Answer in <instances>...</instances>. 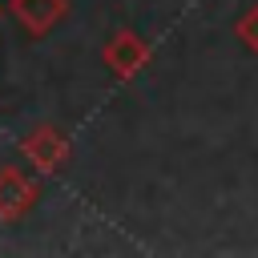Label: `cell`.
Instances as JSON below:
<instances>
[{
	"mask_svg": "<svg viewBox=\"0 0 258 258\" xmlns=\"http://www.w3.org/2000/svg\"><path fill=\"white\" fill-rule=\"evenodd\" d=\"M20 153H24L40 173H56V169L69 161L73 141H69V133L56 129V125H36V129L20 141Z\"/></svg>",
	"mask_w": 258,
	"mask_h": 258,
	"instance_id": "2",
	"label": "cell"
},
{
	"mask_svg": "<svg viewBox=\"0 0 258 258\" xmlns=\"http://www.w3.org/2000/svg\"><path fill=\"white\" fill-rule=\"evenodd\" d=\"M8 12L28 36H48V28L64 20L69 0H8Z\"/></svg>",
	"mask_w": 258,
	"mask_h": 258,
	"instance_id": "4",
	"label": "cell"
},
{
	"mask_svg": "<svg viewBox=\"0 0 258 258\" xmlns=\"http://www.w3.org/2000/svg\"><path fill=\"white\" fill-rule=\"evenodd\" d=\"M36 198H40V185L28 173H20L16 165H0V222L4 226L20 222L36 206Z\"/></svg>",
	"mask_w": 258,
	"mask_h": 258,
	"instance_id": "3",
	"label": "cell"
},
{
	"mask_svg": "<svg viewBox=\"0 0 258 258\" xmlns=\"http://www.w3.org/2000/svg\"><path fill=\"white\" fill-rule=\"evenodd\" d=\"M149 44H145V36H137L133 28H117L109 40H105V48H101V60H105V69L117 77V81H133L145 64H149Z\"/></svg>",
	"mask_w": 258,
	"mask_h": 258,
	"instance_id": "1",
	"label": "cell"
},
{
	"mask_svg": "<svg viewBox=\"0 0 258 258\" xmlns=\"http://www.w3.org/2000/svg\"><path fill=\"white\" fill-rule=\"evenodd\" d=\"M234 32H238V40L258 56V4H250L242 16H238V24H234Z\"/></svg>",
	"mask_w": 258,
	"mask_h": 258,
	"instance_id": "5",
	"label": "cell"
}]
</instances>
